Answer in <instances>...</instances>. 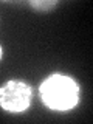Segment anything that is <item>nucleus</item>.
<instances>
[{
  "label": "nucleus",
  "instance_id": "obj_2",
  "mask_svg": "<svg viewBox=\"0 0 93 124\" xmlns=\"http://www.w3.org/2000/svg\"><path fill=\"white\" fill-rule=\"evenodd\" d=\"M33 90L22 81H8L0 87V107L11 113L25 112L31 104Z\"/></svg>",
  "mask_w": 93,
  "mask_h": 124
},
{
  "label": "nucleus",
  "instance_id": "obj_3",
  "mask_svg": "<svg viewBox=\"0 0 93 124\" xmlns=\"http://www.w3.org/2000/svg\"><path fill=\"white\" fill-rule=\"evenodd\" d=\"M31 5L40 11H46V9H51L56 5V2H31Z\"/></svg>",
  "mask_w": 93,
  "mask_h": 124
},
{
  "label": "nucleus",
  "instance_id": "obj_1",
  "mask_svg": "<svg viewBox=\"0 0 93 124\" xmlns=\"http://www.w3.org/2000/svg\"><path fill=\"white\" fill-rule=\"evenodd\" d=\"M40 98L45 106L53 110H70L79 99V87L71 78L65 75H53L42 82Z\"/></svg>",
  "mask_w": 93,
  "mask_h": 124
},
{
  "label": "nucleus",
  "instance_id": "obj_4",
  "mask_svg": "<svg viewBox=\"0 0 93 124\" xmlns=\"http://www.w3.org/2000/svg\"><path fill=\"white\" fill-rule=\"evenodd\" d=\"M0 59H2V46H0Z\"/></svg>",
  "mask_w": 93,
  "mask_h": 124
}]
</instances>
